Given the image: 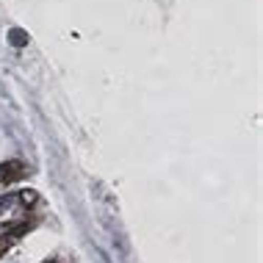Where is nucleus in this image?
Segmentation results:
<instances>
[{
	"label": "nucleus",
	"instance_id": "2",
	"mask_svg": "<svg viewBox=\"0 0 263 263\" xmlns=\"http://www.w3.org/2000/svg\"><path fill=\"white\" fill-rule=\"evenodd\" d=\"M0 177H3V169H0Z\"/></svg>",
	"mask_w": 263,
	"mask_h": 263
},
{
	"label": "nucleus",
	"instance_id": "1",
	"mask_svg": "<svg viewBox=\"0 0 263 263\" xmlns=\"http://www.w3.org/2000/svg\"><path fill=\"white\" fill-rule=\"evenodd\" d=\"M9 36H11V45H14V47H25V45H28V33L20 31V28H11Z\"/></svg>",
	"mask_w": 263,
	"mask_h": 263
}]
</instances>
